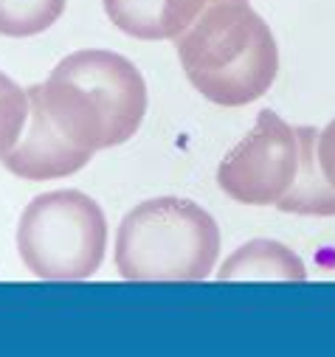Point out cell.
Wrapping results in <instances>:
<instances>
[{"label":"cell","instance_id":"obj_6","mask_svg":"<svg viewBox=\"0 0 335 357\" xmlns=\"http://www.w3.org/2000/svg\"><path fill=\"white\" fill-rule=\"evenodd\" d=\"M54 73L88 91L107 121V141L119 146L130 141L147 116V82L141 70L116 51L85 48L57 62Z\"/></svg>","mask_w":335,"mask_h":357},{"label":"cell","instance_id":"obj_2","mask_svg":"<svg viewBox=\"0 0 335 357\" xmlns=\"http://www.w3.org/2000/svg\"><path fill=\"white\" fill-rule=\"evenodd\" d=\"M217 256L214 217L186 197L144 200L116 231V267L127 282H203Z\"/></svg>","mask_w":335,"mask_h":357},{"label":"cell","instance_id":"obj_4","mask_svg":"<svg viewBox=\"0 0 335 357\" xmlns=\"http://www.w3.org/2000/svg\"><path fill=\"white\" fill-rule=\"evenodd\" d=\"M107 250V220L102 206L79 189L34 197L20 214L17 253L23 264L48 282L91 279Z\"/></svg>","mask_w":335,"mask_h":357},{"label":"cell","instance_id":"obj_3","mask_svg":"<svg viewBox=\"0 0 335 357\" xmlns=\"http://www.w3.org/2000/svg\"><path fill=\"white\" fill-rule=\"evenodd\" d=\"M29 91V124L3 166L20 181H57L85 169L99 149H110L107 121L88 91L59 73Z\"/></svg>","mask_w":335,"mask_h":357},{"label":"cell","instance_id":"obj_12","mask_svg":"<svg viewBox=\"0 0 335 357\" xmlns=\"http://www.w3.org/2000/svg\"><path fill=\"white\" fill-rule=\"evenodd\" d=\"M315 155H318V166H321L324 181L335 189V121H329V124L318 132Z\"/></svg>","mask_w":335,"mask_h":357},{"label":"cell","instance_id":"obj_8","mask_svg":"<svg viewBox=\"0 0 335 357\" xmlns=\"http://www.w3.org/2000/svg\"><path fill=\"white\" fill-rule=\"evenodd\" d=\"M220 282H304V261L276 239H251L217 271Z\"/></svg>","mask_w":335,"mask_h":357},{"label":"cell","instance_id":"obj_9","mask_svg":"<svg viewBox=\"0 0 335 357\" xmlns=\"http://www.w3.org/2000/svg\"><path fill=\"white\" fill-rule=\"evenodd\" d=\"M296 132H299V146H302L299 177L276 208L285 214H302V217H335V189L324 181L318 155H315L318 130L296 127Z\"/></svg>","mask_w":335,"mask_h":357},{"label":"cell","instance_id":"obj_1","mask_svg":"<svg viewBox=\"0 0 335 357\" xmlns=\"http://www.w3.org/2000/svg\"><path fill=\"white\" fill-rule=\"evenodd\" d=\"M175 48L192 87L220 107L262 99L279 73V45L251 0H206Z\"/></svg>","mask_w":335,"mask_h":357},{"label":"cell","instance_id":"obj_10","mask_svg":"<svg viewBox=\"0 0 335 357\" xmlns=\"http://www.w3.org/2000/svg\"><path fill=\"white\" fill-rule=\"evenodd\" d=\"M65 6L68 0H0V34L37 37L62 17Z\"/></svg>","mask_w":335,"mask_h":357},{"label":"cell","instance_id":"obj_11","mask_svg":"<svg viewBox=\"0 0 335 357\" xmlns=\"http://www.w3.org/2000/svg\"><path fill=\"white\" fill-rule=\"evenodd\" d=\"M29 124V91L0 70V158L9 155Z\"/></svg>","mask_w":335,"mask_h":357},{"label":"cell","instance_id":"obj_5","mask_svg":"<svg viewBox=\"0 0 335 357\" xmlns=\"http://www.w3.org/2000/svg\"><path fill=\"white\" fill-rule=\"evenodd\" d=\"M302 166L299 132L274 110H262L251 130L220 163V189L242 206H279Z\"/></svg>","mask_w":335,"mask_h":357},{"label":"cell","instance_id":"obj_7","mask_svg":"<svg viewBox=\"0 0 335 357\" xmlns=\"http://www.w3.org/2000/svg\"><path fill=\"white\" fill-rule=\"evenodd\" d=\"M110 23L135 40H178L206 0H102Z\"/></svg>","mask_w":335,"mask_h":357}]
</instances>
